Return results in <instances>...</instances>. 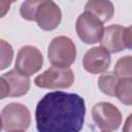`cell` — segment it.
Segmentation results:
<instances>
[{
  "instance_id": "1",
  "label": "cell",
  "mask_w": 132,
  "mask_h": 132,
  "mask_svg": "<svg viewBox=\"0 0 132 132\" xmlns=\"http://www.w3.org/2000/svg\"><path fill=\"white\" fill-rule=\"evenodd\" d=\"M85 114V100L79 95L62 91L50 92L36 105V128L39 132H79Z\"/></svg>"
},
{
  "instance_id": "2",
  "label": "cell",
  "mask_w": 132,
  "mask_h": 132,
  "mask_svg": "<svg viewBox=\"0 0 132 132\" xmlns=\"http://www.w3.org/2000/svg\"><path fill=\"white\" fill-rule=\"evenodd\" d=\"M21 16L36 22L43 31H53L62 21V11L54 0H25L20 7Z\"/></svg>"
},
{
  "instance_id": "3",
  "label": "cell",
  "mask_w": 132,
  "mask_h": 132,
  "mask_svg": "<svg viewBox=\"0 0 132 132\" xmlns=\"http://www.w3.org/2000/svg\"><path fill=\"white\" fill-rule=\"evenodd\" d=\"M31 124L28 107L22 103L11 102L1 110V130L6 132L26 131Z\"/></svg>"
},
{
  "instance_id": "4",
  "label": "cell",
  "mask_w": 132,
  "mask_h": 132,
  "mask_svg": "<svg viewBox=\"0 0 132 132\" xmlns=\"http://www.w3.org/2000/svg\"><path fill=\"white\" fill-rule=\"evenodd\" d=\"M47 58L53 66L69 67L76 59V46L69 37L57 36L48 44Z\"/></svg>"
},
{
  "instance_id": "5",
  "label": "cell",
  "mask_w": 132,
  "mask_h": 132,
  "mask_svg": "<svg viewBox=\"0 0 132 132\" xmlns=\"http://www.w3.org/2000/svg\"><path fill=\"white\" fill-rule=\"evenodd\" d=\"M74 82V73L70 67L51 66L34 79L35 86L41 89H68Z\"/></svg>"
},
{
  "instance_id": "6",
  "label": "cell",
  "mask_w": 132,
  "mask_h": 132,
  "mask_svg": "<svg viewBox=\"0 0 132 132\" xmlns=\"http://www.w3.org/2000/svg\"><path fill=\"white\" fill-rule=\"evenodd\" d=\"M103 22L89 11L80 13L75 23V30L79 39L87 44H94L101 40L104 33Z\"/></svg>"
},
{
  "instance_id": "7",
  "label": "cell",
  "mask_w": 132,
  "mask_h": 132,
  "mask_svg": "<svg viewBox=\"0 0 132 132\" xmlns=\"http://www.w3.org/2000/svg\"><path fill=\"white\" fill-rule=\"evenodd\" d=\"M92 118L101 131H114L122 124L120 109L109 102H98L92 108Z\"/></svg>"
},
{
  "instance_id": "8",
  "label": "cell",
  "mask_w": 132,
  "mask_h": 132,
  "mask_svg": "<svg viewBox=\"0 0 132 132\" xmlns=\"http://www.w3.org/2000/svg\"><path fill=\"white\" fill-rule=\"evenodd\" d=\"M43 65V57L41 52L33 45L22 46L15 58L14 68L22 74L31 76L37 73Z\"/></svg>"
},
{
  "instance_id": "9",
  "label": "cell",
  "mask_w": 132,
  "mask_h": 132,
  "mask_svg": "<svg viewBox=\"0 0 132 132\" xmlns=\"http://www.w3.org/2000/svg\"><path fill=\"white\" fill-rule=\"evenodd\" d=\"M30 89V78L15 68L1 75V99L5 97H22Z\"/></svg>"
},
{
  "instance_id": "10",
  "label": "cell",
  "mask_w": 132,
  "mask_h": 132,
  "mask_svg": "<svg viewBox=\"0 0 132 132\" xmlns=\"http://www.w3.org/2000/svg\"><path fill=\"white\" fill-rule=\"evenodd\" d=\"M110 62V53L101 45L88 50L82 58V66L85 70L92 74L103 73L108 69Z\"/></svg>"
},
{
  "instance_id": "11",
  "label": "cell",
  "mask_w": 132,
  "mask_h": 132,
  "mask_svg": "<svg viewBox=\"0 0 132 132\" xmlns=\"http://www.w3.org/2000/svg\"><path fill=\"white\" fill-rule=\"evenodd\" d=\"M124 27L118 24L107 26L104 29L103 36L100 40V44L110 54L120 53L125 50V45L123 43V32Z\"/></svg>"
},
{
  "instance_id": "12",
  "label": "cell",
  "mask_w": 132,
  "mask_h": 132,
  "mask_svg": "<svg viewBox=\"0 0 132 132\" xmlns=\"http://www.w3.org/2000/svg\"><path fill=\"white\" fill-rule=\"evenodd\" d=\"M85 11L96 15L100 21L106 23L114 14V6L110 0H89L85 5Z\"/></svg>"
},
{
  "instance_id": "13",
  "label": "cell",
  "mask_w": 132,
  "mask_h": 132,
  "mask_svg": "<svg viewBox=\"0 0 132 132\" xmlns=\"http://www.w3.org/2000/svg\"><path fill=\"white\" fill-rule=\"evenodd\" d=\"M119 80H120V77L114 73V71L103 72L98 78V88L103 94L109 97H114L116 88Z\"/></svg>"
},
{
  "instance_id": "14",
  "label": "cell",
  "mask_w": 132,
  "mask_h": 132,
  "mask_svg": "<svg viewBox=\"0 0 132 132\" xmlns=\"http://www.w3.org/2000/svg\"><path fill=\"white\" fill-rule=\"evenodd\" d=\"M116 97L125 105H132V78H120L116 88Z\"/></svg>"
},
{
  "instance_id": "15",
  "label": "cell",
  "mask_w": 132,
  "mask_h": 132,
  "mask_svg": "<svg viewBox=\"0 0 132 132\" xmlns=\"http://www.w3.org/2000/svg\"><path fill=\"white\" fill-rule=\"evenodd\" d=\"M113 71L120 78H132V56L120 58L114 65Z\"/></svg>"
},
{
  "instance_id": "16",
  "label": "cell",
  "mask_w": 132,
  "mask_h": 132,
  "mask_svg": "<svg viewBox=\"0 0 132 132\" xmlns=\"http://www.w3.org/2000/svg\"><path fill=\"white\" fill-rule=\"evenodd\" d=\"M0 45H1V67L0 69L3 70L7 66L10 65L12 58H13V48L10 43L5 41L4 39L0 40Z\"/></svg>"
},
{
  "instance_id": "17",
  "label": "cell",
  "mask_w": 132,
  "mask_h": 132,
  "mask_svg": "<svg viewBox=\"0 0 132 132\" xmlns=\"http://www.w3.org/2000/svg\"><path fill=\"white\" fill-rule=\"evenodd\" d=\"M123 43L125 47L132 50V25L124 29L123 32Z\"/></svg>"
},
{
  "instance_id": "18",
  "label": "cell",
  "mask_w": 132,
  "mask_h": 132,
  "mask_svg": "<svg viewBox=\"0 0 132 132\" xmlns=\"http://www.w3.org/2000/svg\"><path fill=\"white\" fill-rule=\"evenodd\" d=\"M11 1L10 0H1V18H3L6 12L9 10Z\"/></svg>"
},
{
  "instance_id": "19",
  "label": "cell",
  "mask_w": 132,
  "mask_h": 132,
  "mask_svg": "<svg viewBox=\"0 0 132 132\" xmlns=\"http://www.w3.org/2000/svg\"><path fill=\"white\" fill-rule=\"evenodd\" d=\"M123 131L124 132H132V113H130L127 117L124 127H123Z\"/></svg>"
},
{
  "instance_id": "20",
  "label": "cell",
  "mask_w": 132,
  "mask_h": 132,
  "mask_svg": "<svg viewBox=\"0 0 132 132\" xmlns=\"http://www.w3.org/2000/svg\"><path fill=\"white\" fill-rule=\"evenodd\" d=\"M10 1H11V3H13V2H15L16 0H10Z\"/></svg>"
}]
</instances>
